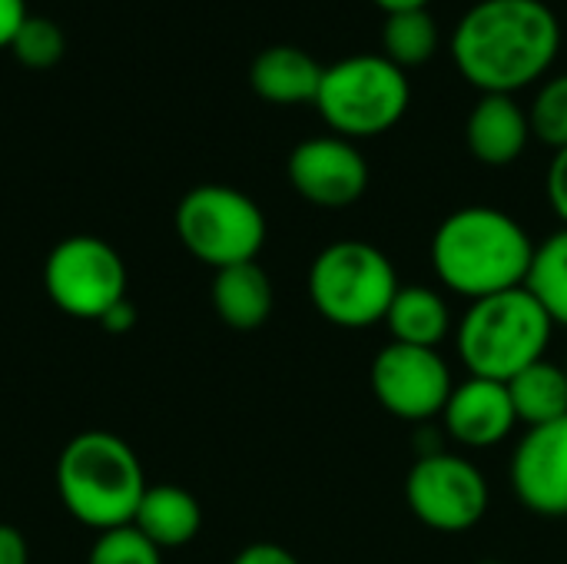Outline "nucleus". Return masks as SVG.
<instances>
[{"mask_svg": "<svg viewBox=\"0 0 567 564\" xmlns=\"http://www.w3.org/2000/svg\"><path fill=\"white\" fill-rule=\"evenodd\" d=\"M505 386H508L518 422H525L528 429L558 422L567 416V372L558 362L542 359V362L522 369Z\"/></svg>", "mask_w": 567, "mask_h": 564, "instance_id": "19", "label": "nucleus"}, {"mask_svg": "<svg viewBox=\"0 0 567 564\" xmlns=\"http://www.w3.org/2000/svg\"><path fill=\"white\" fill-rule=\"evenodd\" d=\"M525 286L551 316V322L567 329V226L551 233L535 249V263H532Z\"/></svg>", "mask_w": 567, "mask_h": 564, "instance_id": "21", "label": "nucleus"}, {"mask_svg": "<svg viewBox=\"0 0 567 564\" xmlns=\"http://www.w3.org/2000/svg\"><path fill=\"white\" fill-rule=\"evenodd\" d=\"M555 322L532 296L528 286L468 302L458 329L455 346L462 366L475 379L512 382L522 369L545 359L551 342Z\"/></svg>", "mask_w": 567, "mask_h": 564, "instance_id": "4", "label": "nucleus"}, {"mask_svg": "<svg viewBox=\"0 0 567 564\" xmlns=\"http://www.w3.org/2000/svg\"><path fill=\"white\" fill-rule=\"evenodd\" d=\"M535 243L525 226L495 206H462L432 236V266L445 289L468 302L528 283Z\"/></svg>", "mask_w": 567, "mask_h": 564, "instance_id": "2", "label": "nucleus"}, {"mask_svg": "<svg viewBox=\"0 0 567 564\" xmlns=\"http://www.w3.org/2000/svg\"><path fill=\"white\" fill-rule=\"evenodd\" d=\"M385 326L392 332V342L419 346V349H439L445 336L452 332V312L439 289L432 286H399Z\"/></svg>", "mask_w": 567, "mask_h": 564, "instance_id": "18", "label": "nucleus"}, {"mask_svg": "<svg viewBox=\"0 0 567 564\" xmlns=\"http://www.w3.org/2000/svg\"><path fill=\"white\" fill-rule=\"evenodd\" d=\"M292 189L322 209H346L369 189V163L346 136L302 140L286 163Z\"/></svg>", "mask_w": 567, "mask_h": 564, "instance_id": "11", "label": "nucleus"}, {"mask_svg": "<svg viewBox=\"0 0 567 564\" xmlns=\"http://www.w3.org/2000/svg\"><path fill=\"white\" fill-rule=\"evenodd\" d=\"M126 263L113 249V243L100 236H66L60 239L43 263V289L50 302L73 316L100 322L106 309L126 299Z\"/></svg>", "mask_w": 567, "mask_h": 564, "instance_id": "8", "label": "nucleus"}, {"mask_svg": "<svg viewBox=\"0 0 567 564\" xmlns=\"http://www.w3.org/2000/svg\"><path fill=\"white\" fill-rule=\"evenodd\" d=\"M435 50H439V23L429 13V7L385 13V23H382V57L385 60L409 70V66H422L425 60H432Z\"/></svg>", "mask_w": 567, "mask_h": 564, "instance_id": "20", "label": "nucleus"}, {"mask_svg": "<svg viewBox=\"0 0 567 564\" xmlns=\"http://www.w3.org/2000/svg\"><path fill=\"white\" fill-rule=\"evenodd\" d=\"M86 564H163V552L133 525L100 532Z\"/></svg>", "mask_w": 567, "mask_h": 564, "instance_id": "24", "label": "nucleus"}, {"mask_svg": "<svg viewBox=\"0 0 567 564\" xmlns=\"http://www.w3.org/2000/svg\"><path fill=\"white\" fill-rule=\"evenodd\" d=\"M100 326H103L106 332H113V336H123V332H130V329L136 326V306H133L130 299H120L113 309H106V312H103Z\"/></svg>", "mask_w": 567, "mask_h": 564, "instance_id": "29", "label": "nucleus"}, {"mask_svg": "<svg viewBox=\"0 0 567 564\" xmlns=\"http://www.w3.org/2000/svg\"><path fill=\"white\" fill-rule=\"evenodd\" d=\"M561 23L545 0H478L452 33L458 73L482 93L535 83L558 57Z\"/></svg>", "mask_w": 567, "mask_h": 564, "instance_id": "1", "label": "nucleus"}, {"mask_svg": "<svg viewBox=\"0 0 567 564\" xmlns=\"http://www.w3.org/2000/svg\"><path fill=\"white\" fill-rule=\"evenodd\" d=\"M173 226L183 249L213 269L252 263L266 246V216L259 203L223 183L193 186L176 203Z\"/></svg>", "mask_w": 567, "mask_h": 564, "instance_id": "7", "label": "nucleus"}, {"mask_svg": "<svg viewBox=\"0 0 567 564\" xmlns=\"http://www.w3.org/2000/svg\"><path fill=\"white\" fill-rule=\"evenodd\" d=\"M375 402L402 422H432L445 412L455 389L449 362L439 349L389 342L369 369Z\"/></svg>", "mask_w": 567, "mask_h": 564, "instance_id": "10", "label": "nucleus"}, {"mask_svg": "<svg viewBox=\"0 0 567 564\" xmlns=\"http://www.w3.org/2000/svg\"><path fill=\"white\" fill-rule=\"evenodd\" d=\"M0 564H30V548L20 529L0 522Z\"/></svg>", "mask_w": 567, "mask_h": 564, "instance_id": "28", "label": "nucleus"}, {"mask_svg": "<svg viewBox=\"0 0 567 564\" xmlns=\"http://www.w3.org/2000/svg\"><path fill=\"white\" fill-rule=\"evenodd\" d=\"M465 140L478 163L508 166L525 153L532 140V123L512 93H482V100L468 113Z\"/></svg>", "mask_w": 567, "mask_h": 564, "instance_id": "14", "label": "nucleus"}, {"mask_svg": "<svg viewBox=\"0 0 567 564\" xmlns=\"http://www.w3.org/2000/svg\"><path fill=\"white\" fill-rule=\"evenodd\" d=\"M385 13H399V10H422L429 7V0H375Z\"/></svg>", "mask_w": 567, "mask_h": 564, "instance_id": "30", "label": "nucleus"}, {"mask_svg": "<svg viewBox=\"0 0 567 564\" xmlns=\"http://www.w3.org/2000/svg\"><path fill=\"white\" fill-rule=\"evenodd\" d=\"M412 103V83L402 66L382 53L346 57L322 73L316 96L319 116L336 136L365 140L389 133Z\"/></svg>", "mask_w": 567, "mask_h": 564, "instance_id": "6", "label": "nucleus"}, {"mask_svg": "<svg viewBox=\"0 0 567 564\" xmlns=\"http://www.w3.org/2000/svg\"><path fill=\"white\" fill-rule=\"evenodd\" d=\"M322 73H326V66L312 53H306L292 43H276V47H266L252 60L249 86L256 90L259 100L276 103V106H299V103L316 106Z\"/></svg>", "mask_w": 567, "mask_h": 564, "instance_id": "15", "label": "nucleus"}, {"mask_svg": "<svg viewBox=\"0 0 567 564\" xmlns=\"http://www.w3.org/2000/svg\"><path fill=\"white\" fill-rule=\"evenodd\" d=\"M512 489L542 519H567V416L528 429L512 455Z\"/></svg>", "mask_w": 567, "mask_h": 564, "instance_id": "12", "label": "nucleus"}, {"mask_svg": "<svg viewBox=\"0 0 567 564\" xmlns=\"http://www.w3.org/2000/svg\"><path fill=\"white\" fill-rule=\"evenodd\" d=\"M405 502L422 525L458 535L485 519L492 492L475 462L452 452H432L419 455V462L409 469Z\"/></svg>", "mask_w": 567, "mask_h": 564, "instance_id": "9", "label": "nucleus"}, {"mask_svg": "<svg viewBox=\"0 0 567 564\" xmlns=\"http://www.w3.org/2000/svg\"><path fill=\"white\" fill-rule=\"evenodd\" d=\"M56 492L66 515L100 535L133 525L146 475L126 439L106 429H86L56 459Z\"/></svg>", "mask_w": 567, "mask_h": 564, "instance_id": "3", "label": "nucleus"}, {"mask_svg": "<svg viewBox=\"0 0 567 564\" xmlns=\"http://www.w3.org/2000/svg\"><path fill=\"white\" fill-rule=\"evenodd\" d=\"M565 372H567V362H565Z\"/></svg>", "mask_w": 567, "mask_h": 564, "instance_id": "32", "label": "nucleus"}, {"mask_svg": "<svg viewBox=\"0 0 567 564\" xmlns=\"http://www.w3.org/2000/svg\"><path fill=\"white\" fill-rule=\"evenodd\" d=\"M27 17H30L27 0H0V50H10V43Z\"/></svg>", "mask_w": 567, "mask_h": 564, "instance_id": "27", "label": "nucleus"}, {"mask_svg": "<svg viewBox=\"0 0 567 564\" xmlns=\"http://www.w3.org/2000/svg\"><path fill=\"white\" fill-rule=\"evenodd\" d=\"M478 564H505V562H495V558H485V562H478Z\"/></svg>", "mask_w": 567, "mask_h": 564, "instance_id": "31", "label": "nucleus"}, {"mask_svg": "<svg viewBox=\"0 0 567 564\" xmlns=\"http://www.w3.org/2000/svg\"><path fill=\"white\" fill-rule=\"evenodd\" d=\"M272 306H276L272 279L256 259L216 269V276H213V309L223 319V326H229L236 332H252V329L269 322Z\"/></svg>", "mask_w": 567, "mask_h": 564, "instance_id": "16", "label": "nucleus"}, {"mask_svg": "<svg viewBox=\"0 0 567 564\" xmlns=\"http://www.w3.org/2000/svg\"><path fill=\"white\" fill-rule=\"evenodd\" d=\"M442 425L449 439L465 449H492L505 442L518 425L508 386L468 376L462 386L452 389L449 406L442 412Z\"/></svg>", "mask_w": 567, "mask_h": 564, "instance_id": "13", "label": "nucleus"}, {"mask_svg": "<svg viewBox=\"0 0 567 564\" xmlns=\"http://www.w3.org/2000/svg\"><path fill=\"white\" fill-rule=\"evenodd\" d=\"M66 50V40H63V30L50 20V17H27L23 27L17 30L13 43H10V53L30 66V70H50L60 63Z\"/></svg>", "mask_w": 567, "mask_h": 564, "instance_id": "22", "label": "nucleus"}, {"mask_svg": "<svg viewBox=\"0 0 567 564\" xmlns=\"http://www.w3.org/2000/svg\"><path fill=\"white\" fill-rule=\"evenodd\" d=\"M133 529L146 535L159 552L189 545L203 529V509L196 495L179 485H146L140 509L133 515Z\"/></svg>", "mask_w": 567, "mask_h": 564, "instance_id": "17", "label": "nucleus"}, {"mask_svg": "<svg viewBox=\"0 0 567 564\" xmlns=\"http://www.w3.org/2000/svg\"><path fill=\"white\" fill-rule=\"evenodd\" d=\"M392 259L365 239H336L309 266V299L339 329H372L399 293Z\"/></svg>", "mask_w": 567, "mask_h": 564, "instance_id": "5", "label": "nucleus"}, {"mask_svg": "<svg viewBox=\"0 0 567 564\" xmlns=\"http://www.w3.org/2000/svg\"><path fill=\"white\" fill-rule=\"evenodd\" d=\"M233 564H299V558L276 542H256V545H246L233 558Z\"/></svg>", "mask_w": 567, "mask_h": 564, "instance_id": "26", "label": "nucleus"}, {"mask_svg": "<svg viewBox=\"0 0 567 564\" xmlns=\"http://www.w3.org/2000/svg\"><path fill=\"white\" fill-rule=\"evenodd\" d=\"M548 203L555 216L561 219V226H567V146L555 153L548 166Z\"/></svg>", "mask_w": 567, "mask_h": 564, "instance_id": "25", "label": "nucleus"}, {"mask_svg": "<svg viewBox=\"0 0 567 564\" xmlns=\"http://www.w3.org/2000/svg\"><path fill=\"white\" fill-rule=\"evenodd\" d=\"M528 123H532V136H538L545 146H551L555 153L567 146V73L551 76L532 110H528Z\"/></svg>", "mask_w": 567, "mask_h": 564, "instance_id": "23", "label": "nucleus"}]
</instances>
